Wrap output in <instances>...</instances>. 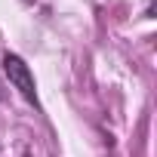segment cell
<instances>
[{
	"instance_id": "1",
	"label": "cell",
	"mask_w": 157,
	"mask_h": 157,
	"mask_svg": "<svg viewBox=\"0 0 157 157\" xmlns=\"http://www.w3.org/2000/svg\"><path fill=\"white\" fill-rule=\"evenodd\" d=\"M0 65H3V74H6V80L13 83V90H19V96L37 108L40 105L37 102V83H34V74H31L28 62L22 56H16V52H3Z\"/></svg>"
}]
</instances>
